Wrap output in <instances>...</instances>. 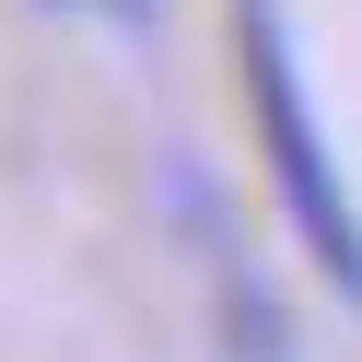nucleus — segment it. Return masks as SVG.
<instances>
[{
	"mask_svg": "<svg viewBox=\"0 0 362 362\" xmlns=\"http://www.w3.org/2000/svg\"><path fill=\"white\" fill-rule=\"evenodd\" d=\"M234 82H245V129H257V164L281 187V222L304 234V257L327 269L339 304H362V199L339 187V152L304 105V59H292L281 0H234Z\"/></svg>",
	"mask_w": 362,
	"mask_h": 362,
	"instance_id": "obj_1",
	"label": "nucleus"
}]
</instances>
